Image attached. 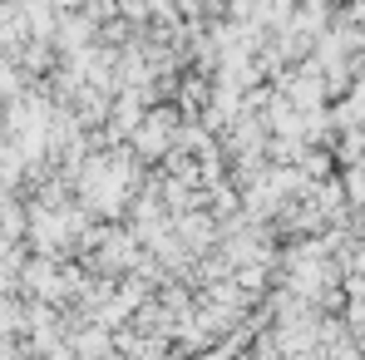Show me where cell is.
Returning a JSON list of instances; mask_svg holds the SVG:
<instances>
[{
	"mask_svg": "<svg viewBox=\"0 0 365 360\" xmlns=\"http://www.w3.org/2000/svg\"><path fill=\"white\" fill-rule=\"evenodd\" d=\"M123 187H128V168L123 163H89L84 173H79V192H84V202L89 207H99V212H114L123 197Z\"/></svg>",
	"mask_w": 365,
	"mask_h": 360,
	"instance_id": "6da1fadb",
	"label": "cell"
},
{
	"mask_svg": "<svg viewBox=\"0 0 365 360\" xmlns=\"http://www.w3.org/2000/svg\"><path fill=\"white\" fill-rule=\"evenodd\" d=\"M168 123H173L168 114H158V119H148V128L138 133V148H143V153H163V148H168V133H173Z\"/></svg>",
	"mask_w": 365,
	"mask_h": 360,
	"instance_id": "7a4b0ae2",
	"label": "cell"
},
{
	"mask_svg": "<svg viewBox=\"0 0 365 360\" xmlns=\"http://www.w3.org/2000/svg\"><path fill=\"white\" fill-rule=\"evenodd\" d=\"M361 237H365V222H361Z\"/></svg>",
	"mask_w": 365,
	"mask_h": 360,
	"instance_id": "277c9868",
	"label": "cell"
},
{
	"mask_svg": "<svg viewBox=\"0 0 365 360\" xmlns=\"http://www.w3.org/2000/svg\"><path fill=\"white\" fill-rule=\"evenodd\" d=\"M50 360H74V356H69V351H55V356H50Z\"/></svg>",
	"mask_w": 365,
	"mask_h": 360,
	"instance_id": "3957f363",
	"label": "cell"
}]
</instances>
